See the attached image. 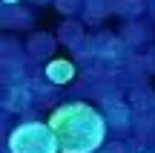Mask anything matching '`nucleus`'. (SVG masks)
Returning <instances> with one entry per match:
<instances>
[{"mask_svg":"<svg viewBox=\"0 0 155 153\" xmlns=\"http://www.w3.org/2000/svg\"><path fill=\"white\" fill-rule=\"evenodd\" d=\"M32 17L23 9H9V6H0V26H29Z\"/></svg>","mask_w":155,"mask_h":153,"instance_id":"7","label":"nucleus"},{"mask_svg":"<svg viewBox=\"0 0 155 153\" xmlns=\"http://www.w3.org/2000/svg\"><path fill=\"white\" fill-rule=\"evenodd\" d=\"M147 67H150V69H155V49L150 52V55H147Z\"/></svg>","mask_w":155,"mask_h":153,"instance_id":"13","label":"nucleus"},{"mask_svg":"<svg viewBox=\"0 0 155 153\" xmlns=\"http://www.w3.org/2000/svg\"><path fill=\"white\" fill-rule=\"evenodd\" d=\"M112 9L124 17H135L144 12V0H112Z\"/></svg>","mask_w":155,"mask_h":153,"instance_id":"9","label":"nucleus"},{"mask_svg":"<svg viewBox=\"0 0 155 153\" xmlns=\"http://www.w3.org/2000/svg\"><path fill=\"white\" fill-rule=\"evenodd\" d=\"M29 104H32L29 87H9V90H6V110L20 113V110H29Z\"/></svg>","mask_w":155,"mask_h":153,"instance_id":"5","label":"nucleus"},{"mask_svg":"<svg viewBox=\"0 0 155 153\" xmlns=\"http://www.w3.org/2000/svg\"><path fill=\"white\" fill-rule=\"evenodd\" d=\"M152 153H155V150H152Z\"/></svg>","mask_w":155,"mask_h":153,"instance_id":"15","label":"nucleus"},{"mask_svg":"<svg viewBox=\"0 0 155 153\" xmlns=\"http://www.w3.org/2000/svg\"><path fill=\"white\" fill-rule=\"evenodd\" d=\"M52 49H55V40L49 38V35H38V38H32V43H29V55L32 58H49Z\"/></svg>","mask_w":155,"mask_h":153,"instance_id":"8","label":"nucleus"},{"mask_svg":"<svg viewBox=\"0 0 155 153\" xmlns=\"http://www.w3.org/2000/svg\"><path fill=\"white\" fill-rule=\"evenodd\" d=\"M0 81H3L6 87H23V67H20V61L0 64Z\"/></svg>","mask_w":155,"mask_h":153,"instance_id":"6","label":"nucleus"},{"mask_svg":"<svg viewBox=\"0 0 155 153\" xmlns=\"http://www.w3.org/2000/svg\"><path fill=\"white\" fill-rule=\"evenodd\" d=\"M124 150H127V148H124L121 142H115V144H106V148L101 150V153H124Z\"/></svg>","mask_w":155,"mask_h":153,"instance_id":"12","label":"nucleus"},{"mask_svg":"<svg viewBox=\"0 0 155 153\" xmlns=\"http://www.w3.org/2000/svg\"><path fill=\"white\" fill-rule=\"evenodd\" d=\"M55 3H58V9H61L63 15H75L78 6H81V0H55Z\"/></svg>","mask_w":155,"mask_h":153,"instance_id":"11","label":"nucleus"},{"mask_svg":"<svg viewBox=\"0 0 155 153\" xmlns=\"http://www.w3.org/2000/svg\"><path fill=\"white\" fill-rule=\"evenodd\" d=\"M43 72H46V78H49L55 87H61V84H69V81L75 78V64L66 61V58H52Z\"/></svg>","mask_w":155,"mask_h":153,"instance_id":"3","label":"nucleus"},{"mask_svg":"<svg viewBox=\"0 0 155 153\" xmlns=\"http://www.w3.org/2000/svg\"><path fill=\"white\" fill-rule=\"evenodd\" d=\"M9 153H58V139L43 121H23L9 133Z\"/></svg>","mask_w":155,"mask_h":153,"instance_id":"2","label":"nucleus"},{"mask_svg":"<svg viewBox=\"0 0 155 153\" xmlns=\"http://www.w3.org/2000/svg\"><path fill=\"white\" fill-rule=\"evenodd\" d=\"M0 3H3V6H17L20 0H0Z\"/></svg>","mask_w":155,"mask_h":153,"instance_id":"14","label":"nucleus"},{"mask_svg":"<svg viewBox=\"0 0 155 153\" xmlns=\"http://www.w3.org/2000/svg\"><path fill=\"white\" fill-rule=\"evenodd\" d=\"M92 49H95V55L98 58H112V61H115V58H121V52H124V43L121 40L115 38V35H98V38L92 40Z\"/></svg>","mask_w":155,"mask_h":153,"instance_id":"4","label":"nucleus"},{"mask_svg":"<svg viewBox=\"0 0 155 153\" xmlns=\"http://www.w3.org/2000/svg\"><path fill=\"white\" fill-rule=\"evenodd\" d=\"M61 38L66 40L69 46H75V43H78V38H83V29L78 26V23L66 20V23H63V26H61Z\"/></svg>","mask_w":155,"mask_h":153,"instance_id":"10","label":"nucleus"},{"mask_svg":"<svg viewBox=\"0 0 155 153\" xmlns=\"http://www.w3.org/2000/svg\"><path fill=\"white\" fill-rule=\"evenodd\" d=\"M61 153H98L106 142V119L86 101H66L52 110L49 121Z\"/></svg>","mask_w":155,"mask_h":153,"instance_id":"1","label":"nucleus"}]
</instances>
